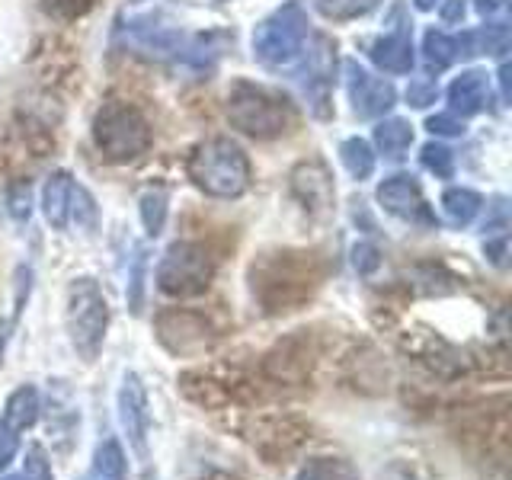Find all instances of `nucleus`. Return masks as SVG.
Returning <instances> with one entry per match:
<instances>
[{
  "label": "nucleus",
  "instance_id": "nucleus-4",
  "mask_svg": "<svg viewBox=\"0 0 512 480\" xmlns=\"http://www.w3.org/2000/svg\"><path fill=\"white\" fill-rule=\"evenodd\" d=\"M64 330L74 352L84 362H96L106 343L109 330V301L96 279L84 276L68 285V301H64Z\"/></svg>",
  "mask_w": 512,
  "mask_h": 480
},
{
  "label": "nucleus",
  "instance_id": "nucleus-15",
  "mask_svg": "<svg viewBox=\"0 0 512 480\" xmlns=\"http://www.w3.org/2000/svg\"><path fill=\"white\" fill-rule=\"evenodd\" d=\"M314 365V349H311V336L298 330L295 336H288V340H282L276 349L269 352L263 368L269 378L276 381H304Z\"/></svg>",
  "mask_w": 512,
  "mask_h": 480
},
{
  "label": "nucleus",
  "instance_id": "nucleus-11",
  "mask_svg": "<svg viewBox=\"0 0 512 480\" xmlns=\"http://www.w3.org/2000/svg\"><path fill=\"white\" fill-rule=\"evenodd\" d=\"M119 426L125 432L128 445L135 448L138 458H148V436H151V410H148V391L135 372H125L119 384Z\"/></svg>",
  "mask_w": 512,
  "mask_h": 480
},
{
  "label": "nucleus",
  "instance_id": "nucleus-30",
  "mask_svg": "<svg viewBox=\"0 0 512 480\" xmlns=\"http://www.w3.org/2000/svg\"><path fill=\"white\" fill-rule=\"evenodd\" d=\"M420 160H423V167L429 170V173H436L439 180H448V176L455 173V154L445 148V144H426L423 148V154H420Z\"/></svg>",
  "mask_w": 512,
  "mask_h": 480
},
{
  "label": "nucleus",
  "instance_id": "nucleus-31",
  "mask_svg": "<svg viewBox=\"0 0 512 480\" xmlns=\"http://www.w3.org/2000/svg\"><path fill=\"white\" fill-rule=\"evenodd\" d=\"M7 208L16 221H29L32 215V192H29V180H16L7 189Z\"/></svg>",
  "mask_w": 512,
  "mask_h": 480
},
{
  "label": "nucleus",
  "instance_id": "nucleus-16",
  "mask_svg": "<svg viewBox=\"0 0 512 480\" xmlns=\"http://www.w3.org/2000/svg\"><path fill=\"white\" fill-rule=\"evenodd\" d=\"M410 23L397 26L394 32H388V36L375 39L372 45H368V55H372V61L378 64L381 71L388 74H410L413 71V39H410Z\"/></svg>",
  "mask_w": 512,
  "mask_h": 480
},
{
  "label": "nucleus",
  "instance_id": "nucleus-33",
  "mask_svg": "<svg viewBox=\"0 0 512 480\" xmlns=\"http://www.w3.org/2000/svg\"><path fill=\"white\" fill-rule=\"evenodd\" d=\"M477 42H484V52L487 55L503 58L509 52V29L503 23H493V26H487L484 32H480Z\"/></svg>",
  "mask_w": 512,
  "mask_h": 480
},
{
  "label": "nucleus",
  "instance_id": "nucleus-1",
  "mask_svg": "<svg viewBox=\"0 0 512 480\" xmlns=\"http://www.w3.org/2000/svg\"><path fill=\"white\" fill-rule=\"evenodd\" d=\"M330 272L317 250H269L250 266V288L266 314H292L308 304Z\"/></svg>",
  "mask_w": 512,
  "mask_h": 480
},
{
  "label": "nucleus",
  "instance_id": "nucleus-29",
  "mask_svg": "<svg viewBox=\"0 0 512 480\" xmlns=\"http://www.w3.org/2000/svg\"><path fill=\"white\" fill-rule=\"evenodd\" d=\"M144 269H148V253L138 247L132 269H128V308H132V314H141L144 304Z\"/></svg>",
  "mask_w": 512,
  "mask_h": 480
},
{
  "label": "nucleus",
  "instance_id": "nucleus-9",
  "mask_svg": "<svg viewBox=\"0 0 512 480\" xmlns=\"http://www.w3.org/2000/svg\"><path fill=\"white\" fill-rule=\"evenodd\" d=\"M39 391L32 384H20L4 404V413H0V471L16 458L20 452V442L26 436V429H32V423L39 420Z\"/></svg>",
  "mask_w": 512,
  "mask_h": 480
},
{
  "label": "nucleus",
  "instance_id": "nucleus-12",
  "mask_svg": "<svg viewBox=\"0 0 512 480\" xmlns=\"http://www.w3.org/2000/svg\"><path fill=\"white\" fill-rule=\"evenodd\" d=\"M378 202L388 215L410 221V224H423V228H436V215L429 212L426 196L420 183L413 180L410 173H394L378 186Z\"/></svg>",
  "mask_w": 512,
  "mask_h": 480
},
{
  "label": "nucleus",
  "instance_id": "nucleus-5",
  "mask_svg": "<svg viewBox=\"0 0 512 480\" xmlns=\"http://www.w3.org/2000/svg\"><path fill=\"white\" fill-rule=\"evenodd\" d=\"M93 144L109 164H132L151 148V125L138 106L109 100L93 119Z\"/></svg>",
  "mask_w": 512,
  "mask_h": 480
},
{
  "label": "nucleus",
  "instance_id": "nucleus-20",
  "mask_svg": "<svg viewBox=\"0 0 512 480\" xmlns=\"http://www.w3.org/2000/svg\"><path fill=\"white\" fill-rule=\"evenodd\" d=\"M125 477H128V461H125L122 445L116 439H103L96 445L84 480H125Z\"/></svg>",
  "mask_w": 512,
  "mask_h": 480
},
{
  "label": "nucleus",
  "instance_id": "nucleus-40",
  "mask_svg": "<svg viewBox=\"0 0 512 480\" xmlns=\"http://www.w3.org/2000/svg\"><path fill=\"white\" fill-rule=\"evenodd\" d=\"M496 7H500V0H477V10L484 13V16H487V13H493Z\"/></svg>",
  "mask_w": 512,
  "mask_h": 480
},
{
  "label": "nucleus",
  "instance_id": "nucleus-17",
  "mask_svg": "<svg viewBox=\"0 0 512 480\" xmlns=\"http://www.w3.org/2000/svg\"><path fill=\"white\" fill-rule=\"evenodd\" d=\"M487 96H490V84H487V74H480V71H464L461 77L452 80V87H448L452 112H461V116H477V112L487 106Z\"/></svg>",
  "mask_w": 512,
  "mask_h": 480
},
{
  "label": "nucleus",
  "instance_id": "nucleus-25",
  "mask_svg": "<svg viewBox=\"0 0 512 480\" xmlns=\"http://www.w3.org/2000/svg\"><path fill=\"white\" fill-rule=\"evenodd\" d=\"M340 157L352 180H368V176L375 173V151H372V144L362 138H346L340 144Z\"/></svg>",
  "mask_w": 512,
  "mask_h": 480
},
{
  "label": "nucleus",
  "instance_id": "nucleus-28",
  "mask_svg": "<svg viewBox=\"0 0 512 480\" xmlns=\"http://www.w3.org/2000/svg\"><path fill=\"white\" fill-rule=\"evenodd\" d=\"M378 4L381 0H317V10L320 16H327V20L346 23V20H356V16L372 13Z\"/></svg>",
  "mask_w": 512,
  "mask_h": 480
},
{
  "label": "nucleus",
  "instance_id": "nucleus-10",
  "mask_svg": "<svg viewBox=\"0 0 512 480\" xmlns=\"http://www.w3.org/2000/svg\"><path fill=\"white\" fill-rule=\"evenodd\" d=\"M288 189L298 199V205L308 212L311 218H327L333 212V173L327 170L324 160H301V164L288 173Z\"/></svg>",
  "mask_w": 512,
  "mask_h": 480
},
{
  "label": "nucleus",
  "instance_id": "nucleus-37",
  "mask_svg": "<svg viewBox=\"0 0 512 480\" xmlns=\"http://www.w3.org/2000/svg\"><path fill=\"white\" fill-rule=\"evenodd\" d=\"M436 96H439V87L429 84V80H413V84L407 87V100L416 109H426L429 103H436Z\"/></svg>",
  "mask_w": 512,
  "mask_h": 480
},
{
  "label": "nucleus",
  "instance_id": "nucleus-24",
  "mask_svg": "<svg viewBox=\"0 0 512 480\" xmlns=\"http://www.w3.org/2000/svg\"><path fill=\"white\" fill-rule=\"evenodd\" d=\"M423 61L429 74H442L445 68H452L458 61V48H455V39L445 36L439 29H429L426 39H423Z\"/></svg>",
  "mask_w": 512,
  "mask_h": 480
},
{
  "label": "nucleus",
  "instance_id": "nucleus-42",
  "mask_svg": "<svg viewBox=\"0 0 512 480\" xmlns=\"http://www.w3.org/2000/svg\"><path fill=\"white\" fill-rule=\"evenodd\" d=\"M413 4H416V10H432V7L439 4V0H413Z\"/></svg>",
  "mask_w": 512,
  "mask_h": 480
},
{
  "label": "nucleus",
  "instance_id": "nucleus-7",
  "mask_svg": "<svg viewBox=\"0 0 512 480\" xmlns=\"http://www.w3.org/2000/svg\"><path fill=\"white\" fill-rule=\"evenodd\" d=\"M215 279V260L202 244L180 240L173 244L157 266V288L170 298H196L208 292Z\"/></svg>",
  "mask_w": 512,
  "mask_h": 480
},
{
  "label": "nucleus",
  "instance_id": "nucleus-39",
  "mask_svg": "<svg viewBox=\"0 0 512 480\" xmlns=\"http://www.w3.org/2000/svg\"><path fill=\"white\" fill-rule=\"evenodd\" d=\"M509 77H512V68H509V64L503 61V64H500V87H503V100H509V96H512Z\"/></svg>",
  "mask_w": 512,
  "mask_h": 480
},
{
  "label": "nucleus",
  "instance_id": "nucleus-26",
  "mask_svg": "<svg viewBox=\"0 0 512 480\" xmlns=\"http://www.w3.org/2000/svg\"><path fill=\"white\" fill-rule=\"evenodd\" d=\"M96 221H100V212H96V202L93 196L84 189V186H77L71 189V208H68V224H74L77 231H96Z\"/></svg>",
  "mask_w": 512,
  "mask_h": 480
},
{
  "label": "nucleus",
  "instance_id": "nucleus-35",
  "mask_svg": "<svg viewBox=\"0 0 512 480\" xmlns=\"http://www.w3.org/2000/svg\"><path fill=\"white\" fill-rule=\"evenodd\" d=\"M23 480H55L52 468H48L45 452L39 445H32L26 452V464H23Z\"/></svg>",
  "mask_w": 512,
  "mask_h": 480
},
{
  "label": "nucleus",
  "instance_id": "nucleus-3",
  "mask_svg": "<svg viewBox=\"0 0 512 480\" xmlns=\"http://www.w3.org/2000/svg\"><path fill=\"white\" fill-rule=\"evenodd\" d=\"M228 119L237 132H244L256 141L282 138L295 128V109L282 93L237 80L228 93Z\"/></svg>",
  "mask_w": 512,
  "mask_h": 480
},
{
  "label": "nucleus",
  "instance_id": "nucleus-23",
  "mask_svg": "<svg viewBox=\"0 0 512 480\" xmlns=\"http://www.w3.org/2000/svg\"><path fill=\"white\" fill-rule=\"evenodd\" d=\"M295 480H362L359 468L346 458H308Z\"/></svg>",
  "mask_w": 512,
  "mask_h": 480
},
{
  "label": "nucleus",
  "instance_id": "nucleus-32",
  "mask_svg": "<svg viewBox=\"0 0 512 480\" xmlns=\"http://www.w3.org/2000/svg\"><path fill=\"white\" fill-rule=\"evenodd\" d=\"M42 7L58 20H80L96 7V0H42Z\"/></svg>",
  "mask_w": 512,
  "mask_h": 480
},
{
  "label": "nucleus",
  "instance_id": "nucleus-13",
  "mask_svg": "<svg viewBox=\"0 0 512 480\" xmlns=\"http://www.w3.org/2000/svg\"><path fill=\"white\" fill-rule=\"evenodd\" d=\"M336 48L327 36H314V45L308 48V61L301 68V84L308 93V103L317 119H330V80H333Z\"/></svg>",
  "mask_w": 512,
  "mask_h": 480
},
{
  "label": "nucleus",
  "instance_id": "nucleus-18",
  "mask_svg": "<svg viewBox=\"0 0 512 480\" xmlns=\"http://www.w3.org/2000/svg\"><path fill=\"white\" fill-rule=\"evenodd\" d=\"M71 189H74V180H71L68 170H55L45 180V189H42V212H45V221L52 224V228H58V231L68 228Z\"/></svg>",
  "mask_w": 512,
  "mask_h": 480
},
{
  "label": "nucleus",
  "instance_id": "nucleus-41",
  "mask_svg": "<svg viewBox=\"0 0 512 480\" xmlns=\"http://www.w3.org/2000/svg\"><path fill=\"white\" fill-rule=\"evenodd\" d=\"M7 340H10V324H0V359H4Z\"/></svg>",
  "mask_w": 512,
  "mask_h": 480
},
{
  "label": "nucleus",
  "instance_id": "nucleus-6",
  "mask_svg": "<svg viewBox=\"0 0 512 480\" xmlns=\"http://www.w3.org/2000/svg\"><path fill=\"white\" fill-rule=\"evenodd\" d=\"M308 26L311 23L304 7L298 0H288L253 29V58L266 64V68H288L301 55Z\"/></svg>",
  "mask_w": 512,
  "mask_h": 480
},
{
  "label": "nucleus",
  "instance_id": "nucleus-38",
  "mask_svg": "<svg viewBox=\"0 0 512 480\" xmlns=\"http://www.w3.org/2000/svg\"><path fill=\"white\" fill-rule=\"evenodd\" d=\"M464 10H468V0H445V4H442V20L445 23H461Z\"/></svg>",
  "mask_w": 512,
  "mask_h": 480
},
{
  "label": "nucleus",
  "instance_id": "nucleus-21",
  "mask_svg": "<svg viewBox=\"0 0 512 480\" xmlns=\"http://www.w3.org/2000/svg\"><path fill=\"white\" fill-rule=\"evenodd\" d=\"M480 208H484V199H480L474 189L452 186V189H445V196H442V212L452 228H468Z\"/></svg>",
  "mask_w": 512,
  "mask_h": 480
},
{
  "label": "nucleus",
  "instance_id": "nucleus-19",
  "mask_svg": "<svg viewBox=\"0 0 512 480\" xmlns=\"http://www.w3.org/2000/svg\"><path fill=\"white\" fill-rule=\"evenodd\" d=\"M295 423L292 420H266L260 426V452L266 458H279V455H288V452H295V448L301 445L304 439V429H292Z\"/></svg>",
  "mask_w": 512,
  "mask_h": 480
},
{
  "label": "nucleus",
  "instance_id": "nucleus-14",
  "mask_svg": "<svg viewBox=\"0 0 512 480\" xmlns=\"http://www.w3.org/2000/svg\"><path fill=\"white\" fill-rule=\"evenodd\" d=\"M346 90L352 100V112L359 119H378L384 112H391V106L397 103V90L388 84V80L372 77L365 68H359L356 61H346Z\"/></svg>",
  "mask_w": 512,
  "mask_h": 480
},
{
  "label": "nucleus",
  "instance_id": "nucleus-2",
  "mask_svg": "<svg viewBox=\"0 0 512 480\" xmlns=\"http://www.w3.org/2000/svg\"><path fill=\"white\" fill-rule=\"evenodd\" d=\"M189 180L196 183L205 196L215 199H237L250 189V160L240 144L231 138H208L196 144L189 154Z\"/></svg>",
  "mask_w": 512,
  "mask_h": 480
},
{
  "label": "nucleus",
  "instance_id": "nucleus-36",
  "mask_svg": "<svg viewBox=\"0 0 512 480\" xmlns=\"http://www.w3.org/2000/svg\"><path fill=\"white\" fill-rule=\"evenodd\" d=\"M352 263H356L359 276H372V272L381 266V253L375 244H356V250H352Z\"/></svg>",
  "mask_w": 512,
  "mask_h": 480
},
{
  "label": "nucleus",
  "instance_id": "nucleus-34",
  "mask_svg": "<svg viewBox=\"0 0 512 480\" xmlns=\"http://www.w3.org/2000/svg\"><path fill=\"white\" fill-rule=\"evenodd\" d=\"M426 128L432 135H442V138H461L464 135V122L455 116V112H436V116L426 119Z\"/></svg>",
  "mask_w": 512,
  "mask_h": 480
},
{
  "label": "nucleus",
  "instance_id": "nucleus-22",
  "mask_svg": "<svg viewBox=\"0 0 512 480\" xmlns=\"http://www.w3.org/2000/svg\"><path fill=\"white\" fill-rule=\"evenodd\" d=\"M375 144H378V151L384 157L400 160V157L410 151V144H413V128H410V122H404V119H384V122H378V128H375Z\"/></svg>",
  "mask_w": 512,
  "mask_h": 480
},
{
  "label": "nucleus",
  "instance_id": "nucleus-27",
  "mask_svg": "<svg viewBox=\"0 0 512 480\" xmlns=\"http://www.w3.org/2000/svg\"><path fill=\"white\" fill-rule=\"evenodd\" d=\"M138 208H141L144 231H148L151 237H157L160 231H164V224H167V192L164 189H148L141 196Z\"/></svg>",
  "mask_w": 512,
  "mask_h": 480
},
{
  "label": "nucleus",
  "instance_id": "nucleus-8",
  "mask_svg": "<svg viewBox=\"0 0 512 480\" xmlns=\"http://www.w3.org/2000/svg\"><path fill=\"white\" fill-rule=\"evenodd\" d=\"M157 340L173 356H199V352L212 349L218 343L215 324L199 311L189 308H167L154 320Z\"/></svg>",
  "mask_w": 512,
  "mask_h": 480
}]
</instances>
